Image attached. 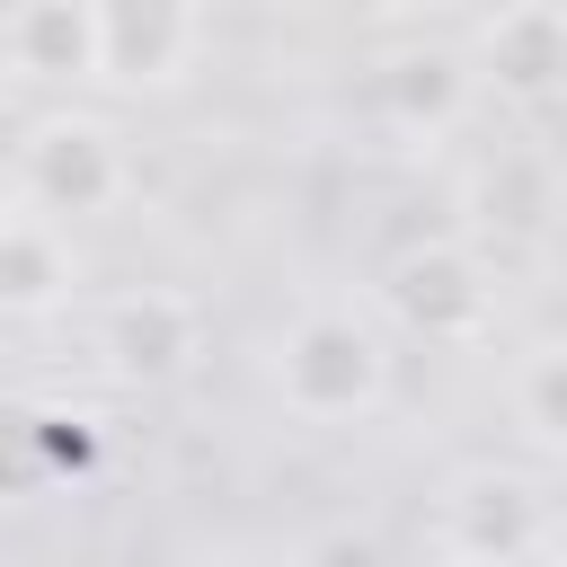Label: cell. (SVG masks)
Masks as SVG:
<instances>
[{
  "mask_svg": "<svg viewBox=\"0 0 567 567\" xmlns=\"http://www.w3.org/2000/svg\"><path fill=\"white\" fill-rule=\"evenodd\" d=\"M292 567H399V558H390V540H381V532L328 523V532H310V540H301V558H292Z\"/></svg>",
  "mask_w": 567,
  "mask_h": 567,
  "instance_id": "cell-13",
  "label": "cell"
},
{
  "mask_svg": "<svg viewBox=\"0 0 567 567\" xmlns=\"http://www.w3.org/2000/svg\"><path fill=\"white\" fill-rule=\"evenodd\" d=\"M434 540H443L452 567H523V558H540V540H549V496H540L532 470L478 461V470H461V478L443 487Z\"/></svg>",
  "mask_w": 567,
  "mask_h": 567,
  "instance_id": "cell-4",
  "label": "cell"
},
{
  "mask_svg": "<svg viewBox=\"0 0 567 567\" xmlns=\"http://www.w3.org/2000/svg\"><path fill=\"white\" fill-rule=\"evenodd\" d=\"M381 310L399 337H425V346H487L496 328V266L478 239H425V248H399L381 266Z\"/></svg>",
  "mask_w": 567,
  "mask_h": 567,
  "instance_id": "cell-3",
  "label": "cell"
},
{
  "mask_svg": "<svg viewBox=\"0 0 567 567\" xmlns=\"http://www.w3.org/2000/svg\"><path fill=\"white\" fill-rule=\"evenodd\" d=\"M310 9H328V18H346V27H381V18H399L408 0H310Z\"/></svg>",
  "mask_w": 567,
  "mask_h": 567,
  "instance_id": "cell-15",
  "label": "cell"
},
{
  "mask_svg": "<svg viewBox=\"0 0 567 567\" xmlns=\"http://www.w3.org/2000/svg\"><path fill=\"white\" fill-rule=\"evenodd\" d=\"M478 89L505 106H558L567 97V0H496L470 35Z\"/></svg>",
  "mask_w": 567,
  "mask_h": 567,
  "instance_id": "cell-7",
  "label": "cell"
},
{
  "mask_svg": "<svg viewBox=\"0 0 567 567\" xmlns=\"http://www.w3.org/2000/svg\"><path fill=\"white\" fill-rule=\"evenodd\" d=\"M461 213H470V230L496 239V248L549 239V221H558V159H549L540 142H496V151L461 177Z\"/></svg>",
  "mask_w": 567,
  "mask_h": 567,
  "instance_id": "cell-8",
  "label": "cell"
},
{
  "mask_svg": "<svg viewBox=\"0 0 567 567\" xmlns=\"http://www.w3.org/2000/svg\"><path fill=\"white\" fill-rule=\"evenodd\" d=\"M124 195H133V159H124L106 115L53 106V115L27 124V142H18V204L53 213V221H97Z\"/></svg>",
  "mask_w": 567,
  "mask_h": 567,
  "instance_id": "cell-2",
  "label": "cell"
},
{
  "mask_svg": "<svg viewBox=\"0 0 567 567\" xmlns=\"http://www.w3.org/2000/svg\"><path fill=\"white\" fill-rule=\"evenodd\" d=\"M97 354H106L115 381L168 390V381H186L195 354H204V301L177 292V284H133V292H115V301L97 310Z\"/></svg>",
  "mask_w": 567,
  "mask_h": 567,
  "instance_id": "cell-6",
  "label": "cell"
},
{
  "mask_svg": "<svg viewBox=\"0 0 567 567\" xmlns=\"http://www.w3.org/2000/svg\"><path fill=\"white\" fill-rule=\"evenodd\" d=\"M540 567H567V496L549 505V540H540Z\"/></svg>",
  "mask_w": 567,
  "mask_h": 567,
  "instance_id": "cell-16",
  "label": "cell"
},
{
  "mask_svg": "<svg viewBox=\"0 0 567 567\" xmlns=\"http://www.w3.org/2000/svg\"><path fill=\"white\" fill-rule=\"evenodd\" d=\"M71 292H80L71 221H53V213L9 195V221H0V310L9 319H53V310H71Z\"/></svg>",
  "mask_w": 567,
  "mask_h": 567,
  "instance_id": "cell-10",
  "label": "cell"
},
{
  "mask_svg": "<svg viewBox=\"0 0 567 567\" xmlns=\"http://www.w3.org/2000/svg\"><path fill=\"white\" fill-rule=\"evenodd\" d=\"M213 9L204 0H97V89L168 97L204 71Z\"/></svg>",
  "mask_w": 567,
  "mask_h": 567,
  "instance_id": "cell-5",
  "label": "cell"
},
{
  "mask_svg": "<svg viewBox=\"0 0 567 567\" xmlns=\"http://www.w3.org/2000/svg\"><path fill=\"white\" fill-rule=\"evenodd\" d=\"M0 53L27 89H89L97 80V0H9Z\"/></svg>",
  "mask_w": 567,
  "mask_h": 567,
  "instance_id": "cell-11",
  "label": "cell"
},
{
  "mask_svg": "<svg viewBox=\"0 0 567 567\" xmlns=\"http://www.w3.org/2000/svg\"><path fill=\"white\" fill-rule=\"evenodd\" d=\"M505 408L540 452H567V337H540L532 354H514L505 372Z\"/></svg>",
  "mask_w": 567,
  "mask_h": 567,
  "instance_id": "cell-12",
  "label": "cell"
},
{
  "mask_svg": "<svg viewBox=\"0 0 567 567\" xmlns=\"http://www.w3.org/2000/svg\"><path fill=\"white\" fill-rule=\"evenodd\" d=\"M266 390L301 425H372L390 399V346L363 310L319 301L266 346Z\"/></svg>",
  "mask_w": 567,
  "mask_h": 567,
  "instance_id": "cell-1",
  "label": "cell"
},
{
  "mask_svg": "<svg viewBox=\"0 0 567 567\" xmlns=\"http://www.w3.org/2000/svg\"><path fill=\"white\" fill-rule=\"evenodd\" d=\"M372 97H381L390 133H408V142H443L487 89H478V62H470V53H452V44H408V53L381 62Z\"/></svg>",
  "mask_w": 567,
  "mask_h": 567,
  "instance_id": "cell-9",
  "label": "cell"
},
{
  "mask_svg": "<svg viewBox=\"0 0 567 567\" xmlns=\"http://www.w3.org/2000/svg\"><path fill=\"white\" fill-rule=\"evenodd\" d=\"M177 567H275L266 549H248V540H195Z\"/></svg>",
  "mask_w": 567,
  "mask_h": 567,
  "instance_id": "cell-14",
  "label": "cell"
}]
</instances>
